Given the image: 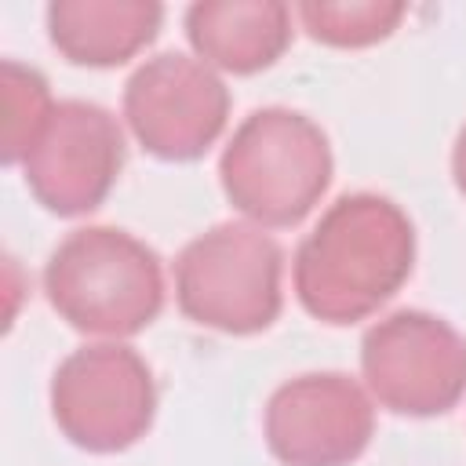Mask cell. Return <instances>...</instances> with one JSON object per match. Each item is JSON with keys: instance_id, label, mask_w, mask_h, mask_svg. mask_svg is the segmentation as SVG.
<instances>
[{"instance_id": "cell-1", "label": "cell", "mask_w": 466, "mask_h": 466, "mask_svg": "<svg viewBox=\"0 0 466 466\" xmlns=\"http://www.w3.org/2000/svg\"><path fill=\"white\" fill-rule=\"evenodd\" d=\"M415 266L411 218L379 193L339 197L295 251V295L324 324H353L390 302Z\"/></svg>"}, {"instance_id": "cell-2", "label": "cell", "mask_w": 466, "mask_h": 466, "mask_svg": "<svg viewBox=\"0 0 466 466\" xmlns=\"http://www.w3.org/2000/svg\"><path fill=\"white\" fill-rule=\"evenodd\" d=\"M51 309L84 335L127 339L164 306V269L153 248L113 226L73 229L44 266Z\"/></svg>"}, {"instance_id": "cell-3", "label": "cell", "mask_w": 466, "mask_h": 466, "mask_svg": "<svg viewBox=\"0 0 466 466\" xmlns=\"http://www.w3.org/2000/svg\"><path fill=\"white\" fill-rule=\"evenodd\" d=\"M222 193L255 226H295L331 182L328 135L295 109H255L218 160Z\"/></svg>"}, {"instance_id": "cell-4", "label": "cell", "mask_w": 466, "mask_h": 466, "mask_svg": "<svg viewBox=\"0 0 466 466\" xmlns=\"http://www.w3.org/2000/svg\"><path fill=\"white\" fill-rule=\"evenodd\" d=\"M280 244L262 226L218 222L182 248L175 299L200 328L255 335L280 317Z\"/></svg>"}, {"instance_id": "cell-5", "label": "cell", "mask_w": 466, "mask_h": 466, "mask_svg": "<svg viewBox=\"0 0 466 466\" xmlns=\"http://www.w3.org/2000/svg\"><path fill=\"white\" fill-rule=\"evenodd\" d=\"M51 415L76 448L98 455L124 451L153 426V371L120 342L73 350L51 379Z\"/></svg>"}, {"instance_id": "cell-6", "label": "cell", "mask_w": 466, "mask_h": 466, "mask_svg": "<svg viewBox=\"0 0 466 466\" xmlns=\"http://www.w3.org/2000/svg\"><path fill=\"white\" fill-rule=\"evenodd\" d=\"M368 393L397 415H444L466 393V339L426 309H397L360 342Z\"/></svg>"}, {"instance_id": "cell-7", "label": "cell", "mask_w": 466, "mask_h": 466, "mask_svg": "<svg viewBox=\"0 0 466 466\" xmlns=\"http://www.w3.org/2000/svg\"><path fill=\"white\" fill-rule=\"evenodd\" d=\"M124 116L138 146L160 160H197L226 131L229 91L200 58L164 51L124 84Z\"/></svg>"}, {"instance_id": "cell-8", "label": "cell", "mask_w": 466, "mask_h": 466, "mask_svg": "<svg viewBox=\"0 0 466 466\" xmlns=\"http://www.w3.org/2000/svg\"><path fill=\"white\" fill-rule=\"evenodd\" d=\"M124 131L116 116L95 102H55L40 138L25 153V186L62 218L95 211L124 171Z\"/></svg>"}, {"instance_id": "cell-9", "label": "cell", "mask_w": 466, "mask_h": 466, "mask_svg": "<svg viewBox=\"0 0 466 466\" xmlns=\"http://www.w3.org/2000/svg\"><path fill=\"white\" fill-rule=\"evenodd\" d=\"M371 433V397L339 371L299 375L266 404V444L284 466H350Z\"/></svg>"}, {"instance_id": "cell-10", "label": "cell", "mask_w": 466, "mask_h": 466, "mask_svg": "<svg viewBox=\"0 0 466 466\" xmlns=\"http://www.w3.org/2000/svg\"><path fill=\"white\" fill-rule=\"evenodd\" d=\"M186 36L204 66L251 76L291 44V11L277 0H200L186 11Z\"/></svg>"}, {"instance_id": "cell-11", "label": "cell", "mask_w": 466, "mask_h": 466, "mask_svg": "<svg viewBox=\"0 0 466 466\" xmlns=\"http://www.w3.org/2000/svg\"><path fill=\"white\" fill-rule=\"evenodd\" d=\"M164 7L153 0H55L47 36L73 66L113 69L153 44Z\"/></svg>"}, {"instance_id": "cell-12", "label": "cell", "mask_w": 466, "mask_h": 466, "mask_svg": "<svg viewBox=\"0 0 466 466\" xmlns=\"http://www.w3.org/2000/svg\"><path fill=\"white\" fill-rule=\"evenodd\" d=\"M51 109H55V102H51L44 73L7 58L4 69H0V146H4V164L25 160V153L40 138Z\"/></svg>"}, {"instance_id": "cell-13", "label": "cell", "mask_w": 466, "mask_h": 466, "mask_svg": "<svg viewBox=\"0 0 466 466\" xmlns=\"http://www.w3.org/2000/svg\"><path fill=\"white\" fill-rule=\"evenodd\" d=\"M299 18L306 33L328 47H371L386 40L400 18L404 4H386V0H309L299 4Z\"/></svg>"}, {"instance_id": "cell-14", "label": "cell", "mask_w": 466, "mask_h": 466, "mask_svg": "<svg viewBox=\"0 0 466 466\" xmlns=\"http://www.w3.org/2000/svg\"><path fill=\"white\" fill-rule=\"evenodd\" d=\"M451 175H455L459 193L466 197V124H462V131L455 138V149H451Z\"/></svg>"}]
</instances>
